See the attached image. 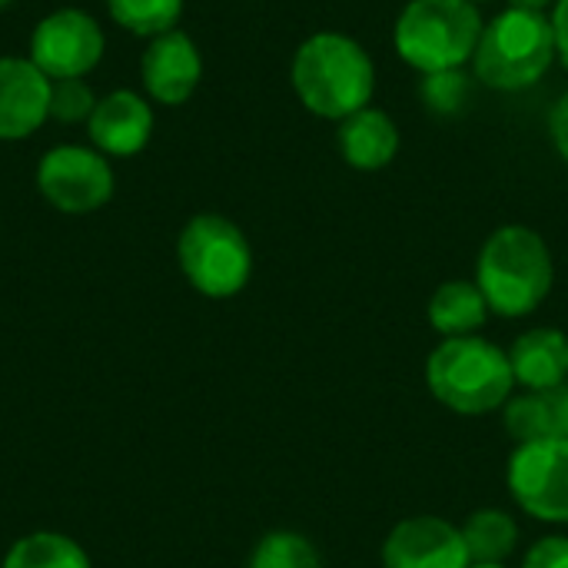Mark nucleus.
Returning a JSON list of instances; mask_svg holds the SVG:
<instances>
[{
	"label": "nucleus",
	"instance_id": "f03ea898",
	"mask_svg": "<svg viewBox=\"0 0 568 568\" xmlns=\"http://www.w3.org/2000/svg\"><path fill=\"white\" fill-rule=\"evenodd\" d=\"M556 280L552 253L546 240L519 223L499 226L479 250L476 286L483 290L489 313L519 320L542 306Z\"/></svg>",
	"mask_w": 568,
	"mask_h": 568
},
{
	"label": "nucleus",
	"instance_id": "aec40b11",
	"mask_svg": "<svg viewBox=\"0 0 568 568\" xmlns=\"http://www.w3.org/2000/svg\"><path fill=\"white\" fill-rule=\"evenodd\" d=\"M106 10L123 30L153 40L166 30H176L183 0H106Z\"/></svg>",
	"mask_w": 568,
	"mask_h": 568
},
{
	"label": "nucleus",
	"instance_id": "c756f323",
	"mask_svg": "<svg viewBox=\"0 0 568 568\" xmlns=\"http://www.w3.org/2000/svg\"><path fill=\"white\" fill-rule=\"evenodd\" d=\"M473 3H476V0H473Z\"/></svg>",
	"mask_w": 568,
	"mask_h": 568
},
{
	"label": "nucleus",
	"instance_id": "b1692460",
	"mask_svg": "<svg viewBox=\"0 0 568 568\" xmlns=\"http://www.w3.org/2000/svg\"><path fill=\"white\" fill-rule=\"evenodd\" d=\"M523 568H568V539L566 536H549V539H539L526 559Z\"/></svg>",
	"mask_w": 568,
	"mask_h": 568
},
{
	"label": "nucleus",
	"instance_id": "9b49d317",
	"mask_svg": "<svg viewBox=\"0 0 568 568\" xmlns=\"http://www.w3.org/2000/svg\"><path fill=\"white\" fill-rule=\"evenodd\" d=\"M146 97L166 106H180L193 97L200 77H203V57L190 33L166 30L150 40L140 60Z\"/></svg>",
	"mask_w": 568,
	"mask_h": 568
},
{
	"label": "nucleus",
	"instance_id": "1a4fd4ad",
	"mask_svg": "<svg viewBox=\"0 0 568 568\" xmlns=\"http://www.w3.org/2000/svg\"><path fill=\"white\" fill-rule=\"evenodd\" d=\"M103 30L87 10H53L30 33V60L50 80L87 77L103 60Z\"/></svg>",
	"mask_w": 568,
	"mask_h": 568
},
{
	"label": "nucleus",
	"instance_id": "c85d7f7f",
	"mask_svg": "<svg viewBox=\"0 0 568 568\" xmlns=\"http://www.w3.org/2000/svg\"><path fill=\"white\" fill-rule=\"evenodd\" d=\"M10 3H13V0H0V10H3V7H10Z\"/></svg>",
	"mask_w": 568,
	"mask_h": 568
},
{
	"label": "nucleus",
	"instance_id": "39448f33",
	"mask_svg": "<svg viewBox=\"0 0 568 568\" xmlns=\"http://www.w3.org/2000/svg\"><path fill=\"white\" fill-rule=\"evenodd\" d=\"M556 57L552 17L509 7L483 27L473 67L493 90H526L542 80Z\"/></svg>",
	"mask_w": 568,
	"mask_h": 568
},
{
	"label": "nucleus",
	"instance_id": "6ab92c4d",
	"mask_svg": "<svg viewBox=\"0 0 568 568\" xmlns=\"http://www.w3.org/2000/svg\"><path fill=\"white\" fill-rule=\"evenodd\" d=\"M3 568H90V559L60 532H33L13 542Z\"/></svg>",
	"mask_w": 568,
	"mask_h": 568
},
{
	"label": "nucleus",
	"instance_id": "f257e3e1",
	"mask_svg": "<svg viewBox=\"0 0 568 568\" xmlns=\"http://www.w3.org/2000/svg\"><path fill=\"white\" fill-rule=\"evenodd\" d=\"M290 80L310 113L323 120H346L369 106L376 67L359 40L326 30L300 43Z\"/></svg>",
	"mask_w": 568,
	"mask_h": 568
},
{
	"label": "nucleus",
	"instance_id": "a211bd4d",
	"mask_svg": "<svg viewBox=\"0 0 568 568\" xmlns=\"http://www.w3.org/2000/svg\"><path fill=\"white\" fill-rule=\"evenodd\" d=\"M463 542L473 562H506L519 546V526L503 509H479L466 519Z\"/></svg>",
	"mask_w": 568,
	"mask_h": 568
},
{
	"label": "nucleus",
	"instance_id": "393cba45",
	"mask_svg": "<svg viewBox=\"0 0 568 568\" xmlns=\"http://www.w3.org/2000/svg\"><path fill=\"white\" fill-rule=\"evenodd\" d=\"M549 130H552V143L559 150V156L568 163V93L552 106V116H549Z\"/></svg>",
	"mask_w": 568,
	"mask_h": 568
},
{
	"label": "nucleus",
	"instance_id": "9d476101",
	"mask_svg": "<svg viewBox=\"0 0 568 568\" xmlns=\"http://www.w3.org/2000/svg\"><path fill=\"white\" fill-rule=\"evenodd\" d=\"M463 529L439 516L403 519L383 542V568H469Z\"/></svg>",
	"mask_w": 568,
	"mask_h": 568
},
{
	"label": "nucleus",
	"instance_id": "423d86ee",
	"mask_svg": "<svg viewBox=\"0 0 568 568\" xmlns=\"http://www.w3.org/2000/svg\"><path fill=\"white\" fill-rule=\"evenodd\" d=\"M176 256L190 286L210 300L236 296L253 273V250L243 230L216 213H200L183 226Z\"/></svg>",
	"mask_w": 568,
	"mask_h": 568
},
{
	"label": "nucleus",
	"instance_id": "ddd939ff",
	"mask_svg": "<svg viewBox=\"0 0 568 568\" xmlns=\"http://www.w3.org/2000/svg\"><path fill=\"white\" fill-rule=\"evenodd\" d=\"M87 133L103 156H136L153 136V106L133 90H113L97 100Z\"/></svg>",
	"mask_w": 568,
	"mask_h": 568
},
{
	"label": "nucleus",
	"instance_id": "f3484780",
	"mask_svg": "<svg viewBox=\"0 0 568 568\" xmlns=\"http://www.w3.org/2000/svg\"><path fill=\"white\" fill-rule=\"evenodd\" d=\"M426 316H429V326L446 339L476 336V329L489 320V303H486V296H483V290L476 283L449 280L433 293V300L426 306Z\"/></svg>",
	"mask_w": 568,
	"mask_h": 568
},
{
	"label": "nucleus",
	"instance_id": "6e6552de",
	"mask_svg": "<svg viewBox=\"0 0 568 568\" xmlns=\"http://www.w3.org/2000/svg\"><path fill=\"white\" fill-rule=\"evenodd\" d=\"M506 479L516 506L526 516L568 526V439L516 446Z\"/></svg>",
	"mask_w": 568,
	"mask_h": 568
},
{
	"label": "nucleus",
	"instance_id": "5701e85b",
	"mask_svg": "<svg viewBox=\"0 0 568 568\" xmlns=\"http://www.w3.org/2000/svg\"><path fill=\"white\" fill-rule=\"evenodd\" d=\"M93 106H97V97L83 77L50 80V116L63 123H77V120H90Z\"/></svg>",
	"mask_w": 568,
	"mask_h": 568
},
{
	"label": "nucleus",
	"instance_id": "cd10ccee",
	"mask_svg": "<svg viewBox=\"0 0 568 568\" xmlns=\"http://www.w3.org/2000/svg\"><path fill=\"white\" fill-rule=\"evenodd\" d=\"M469 568H506V562H473Z\"/></svg>",
	"mask_w": 568,
	"mask_h": 568
},
{
	"label": "nucleus",
	"instance_id": "f8f14e48",
	"mask_svg": "<svg viewBox=\"0 0 568 568\" xmlns=\"http://www.w3.org/2000/svg\"><path fill=\"white\" fill-rule=\"evenodd\" d=\"M50 116V77L27 57H0V140H23Z\"/></svg>",
	"mask_w": 568,
	"mask_h": 568
},
{
	"label": "nucleus",
	"instance_id": "4468645a",
	"mask_svg": "<svg viewBox=\"0 0 568 568\" xmlns=\"http://www.w3.org/2000/svg\"><path fill=\"white\" fill-rule=\"evenodd\" d=\"M516 386L526 393L552 389L568 379V336L556 326H539L523 333L509 349Z\"/></svg>",
	"mask_w": 568,
	"mask_h": 568
},
{
	"label": "nucleus",
	"instance_id": "7ed1b4c3",
	"mask_svg": "<svg viewBox=\"0 0 568 568\" xmlns=\"http://www.w3.org/2000/svg\"><path fill=\"white\" fill-rule=\"evenodd\" d=\"M429 393L459 416H486L513 399L516 376L509 353L483 336L443 339L426 359Z\"/></svg>",
	"mask_w": 568,
	"mask_h": 568
},
{
	"label": "nucleus",
	"instance_id": "20e7f679",
	"mask_svg": "<svg viewBox=\"0 0 568 568\" xmlns=\"http://www.w3.org/2000/svg\"><path fill=\"white\" fill-rule=\"evenodd\" d=\"M483 13L473 0H413L396 20V53L426 73L463 70L483 37Z\"/></svg>",
	"mask_w": 568,
	"mask_h": 568
},
{
	"label": "nucleus",
	"instance_id": "bb28decb",
	"mask_svg": "<svg viewBox=\"0 0 568 568\" xmlns=\"http://www.w3.org/2000/svg\"><path fill=\"white\" fill-rule=\"evenodd\" d=\"M549 3L552 0H509V7H516V10H536V13H546Z\"/></svg>",
	"mask_w": 568,
	"mask_h": 568
},
{
	"label": "nucleus",
	"instance_id": "dca6fc26",
	"mask_svg": "<svg viewBox=\"0 0 568 568\" xmlns=\"http://www.w3.org/2000/svg\"><path fill=\"white\" fill-rule=\"evenodd\" d=\"M339 153L353 170H383L399 153V130L389 113L363 106L339 120Z\"/></svg>",
	"mask_w": 568,
	"mask_h": 568
},
{
	"label": "nucleus",
	"instance_id": "412c9836",
	"mask_svg": "<svg viewBox=\"0 0 568 568\" xmlns=\"http://www.w3.org/2000/svg\"><path fill=\"white\" fill-rule=\"evenodd\" d=\"M250 568H320V556L296 532H270L253 549Z\"/></svg>",
	"mask_w": 568,
	"mask_h": 568
},
{
	"label": "nucleus",
	"instance_id": "a878e982",
	"mask_svg": "<svg viewBox=\"0 0 568 568\" xmlns=\"http://www.w3.org/2000/svg\"><path fill=\"white\" fill-rule=\"evenodd\" d=\"M552 30H556V50H559V60L568 67V0H556V10H552Z\"/></svg>",
	"mask_w": 568,
	"mask_h": 568
},
{
	"label": "nucleus",
	"instance_id": "2eb2a0df",
	"mask_svg": "<svg viewBox=\"0 0 568 568\" xmlns=\"http://www.w3.org/2000/svg\"><path fill=\"white\" fill-rule=\"evenodd\" d=\"M503 423L516 446L542 443V439H568V383L513 396L503 406Z\"/></svg>",
	"mask_w": 568,
	"mask_h": 568
},
{
	"label": "nucleus",
	"instance_id": "0eeeda50",
	"mask_svg": "<svg viewBox=\"0 0 568 568\" xmlns=\"http://www.w3.org/2000/svg\"><path fill=\"white\" fill-rule=\"evenodd\" d=\"M37 190L60 213H93L113 196V170L100 150L63 143L40 156Z\"/></svg>",
	"mask_w": 568,
	"mask_h": 568
},
{
	"label": "nucleus",
	"instance_id": "4be33fe9",
	"mask_svg": "<svg viewBox=\"0 0 568 568\" xmlns=\"http://www.w3.org/2000/svg\"><path fill=\"white\" fill-rule=\"evenodd\" d=\"M469 97V80L463 70H443V73H426L423 77V103L433 113H459Z\"/></svg>",
	"mask_w": 568,
	"mask_h": 568
}]
</instances>
